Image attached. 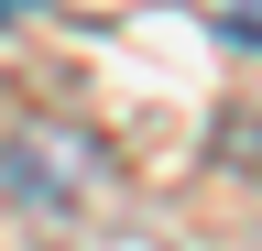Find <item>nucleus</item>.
I'll return each instance as SVG.
<instances>
[{
	"mask_svg": "<svg viewBox=\"0 0 262 251\" xmlns=\"http://www.w3.org/2000/svg\"><path fill=\"white\" fill-rule=\"evenodd\" d=\"M219 22H229V44H262V0H219Z\"/></svg>",
	"mask_w": 262,
	"mask_h": 251,
	"instance_id": "f257e3e1",
	"label": "nucleus"
},
{
	"mask_svg": "<svg viewBox=\"0 0 262 251\" xmlns=\"http://www.w3.org/2000/svg\"><path fill=\"white\" fill-rule=\"evenodd\" d=\"M11 11H33V0H0V22H11Z\"/></svg>",
	"mask_w": 262,
	"mask_h": 251,
	"instance_id": "f03ea898",
	"label": "nucleus"
}]
</instances>
